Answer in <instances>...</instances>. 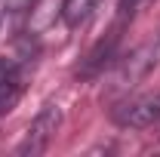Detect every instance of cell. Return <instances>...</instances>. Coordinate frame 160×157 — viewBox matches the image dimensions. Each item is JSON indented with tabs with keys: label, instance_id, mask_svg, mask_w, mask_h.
Returning a JSON list of instances; mask_svg holds the SVG:
<instances>
[{
	"label": "cell",
	"instance_id": "obj_1",
	"mask_svg": "<svg viewBox=\"0 0 160 157\" xmlns=\"http://www.w3.org/2000/svg\"><path fill=\"white\" fill-rule=\"evenodd\" d=\"M59 123H62V108L56 105V102L43 105V108L37 111V117L28 123L25 139H22V145L16 148V154H22V157L43 154V151L49 148V142L56 139V133H59Z\"/></svg>",
	"mask_w": 160,
	"mask_h": 157
},
{
	"label": "cell",
	"instance_id": "obj_2",
	"mask_svg": "<svg viewBox=\"0 0 160 157\" xmlns=\"http://www.w3.org/2000/svg\"><path fill=\"white\" fill-rule=\"evenodd\" d=\"M114 123L123 129H145L154 120H160V89H148L139 96L126 99L114 108Z\"/></svg>",
	"mask_w": 160,
	"mask_h": 157
},
{
	"label": "cell",
	"instance_id": "obj_3",
	"mask_svg": "<svg viewBox=\"0 0 160 157\" xmlns=\"http://www.w3.org/2000/svg\"><path fill=\"white\" fill-rule=\"evenodd\" d=\"M157 56H160V40H151V43H145L139 46L132 56H126V62L117 68V74H114V83H117L120 89H126V86H132L136 80H142L154 65H157Z\"/></svg>",
	"mask_w": 160,
	"mask_h": 157
},
{
	"label": "cell",
	"instance_id": "obj_4",
	"mask_svg": "<svg viewBox=\"0 0 160 157\" xmlns=\"http://www.w3.org/2000/svg\"><path fill=\"white\" fill-rule=\"evenodd\" d=\"M102 6V0H62V22L68 28H80L86 25L89 16Z\"/></svg>",
	"mask_w": 160,
	"mask_h": 157
},
{
	"label": "cell",
	"instance_id": "obj_5",
	"mask_svg": "<svg viewBox=\"0 0 160 157\" xmlns=\"http://www.w3.org/2000/svg\"><path fill=\"white\" fill-rule=\"evenodd\" d=\"M19 71L9 65V62L0 59V108H6L12 99L19 96Z\"/></svg>",
	"mask_w": 160,
	"mask_h": 157
},
{
	"label": "cell",
	"instance_id": "obj_6",
	"mask_svg": "<svg viewBox=\"0 0 160 157\" xmlns=\"http://www.w3.org/2000/svg\"><path fill=\"white\" fill-rule=\"evenodd\" d=\"M142 3H148V0H120V16H123V19H126V16H132Z\"/></svg>",
	"mask_w": 160,
	"mask_h": 157
}]
</instances>
